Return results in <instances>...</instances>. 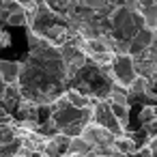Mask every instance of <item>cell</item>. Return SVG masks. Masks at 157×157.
I'll use <instances>...</instances> for the list:
<instances>
[{"mask_svg":"<svg viewBox=\"0 0 157 157\" xmlns=\"http://www.w3.org/2000/svg\"><path fill=\"white\" fill-rule=\"evenodd\" d=\"M43 2H45L54 13H58V15H65V13L69 11V7H71V0H43Z\"/></svg>","mask_w":157,"mask_h":157,"instance_id":"6da1fadb","label":"cell"}]
</instances>
